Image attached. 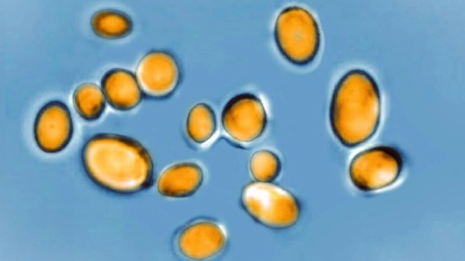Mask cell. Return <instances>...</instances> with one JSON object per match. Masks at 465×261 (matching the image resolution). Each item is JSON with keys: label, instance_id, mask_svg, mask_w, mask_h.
Segmentation results:
<instances>
[{"label": "cell", "instance_id": "cell-1", "mask_svg": "<svg viewBox=\"0 0 465 261\" xmlns=\"http://www.w3.org/2000/svg\"><path fill=\"white\" fill-rule=\"evenodd\" d=\"M89 176L98 185L114 191L142 188L152 172L151 158L137 141L124 136L101 134L91 137L82 151Z\"/></svg>", "mask_w": 465, "mask_h": 261}, {"label": "cell", "instance_id": "cell-2", "mask_svg": "<svg viewBox=\"0 0 465 261\" xmlns=\"http://www.w3.org/2000/svg\"><path fill=\"white\" fill-rule=\"evenodd\" d=\"M380 120V98L373 78L358 70L344 75L334 89L329 108L337 140L348 148L361 145L375 134Z\"/></svg>", "mask_w": 465, "mask_h": 261}, {"label": "cell", "instance_id": "cell-3", "mask_svg": "<svg viewBox=\"0 0 465 261\" xmlns=\"http://www.w3.org/2000/svg\"><path fill=\"white\" fill-rule=\"evenodd\" d=\"M274 36L280 53L296 66H304L312 63L320 49L318 24L313 15L301 7H288L279 13Z\"/></svg>", "mask_w": 465, "mask_h": 261}, {"label": "cell", "instance_id": "cell-4", "mask_svg": "<svg viewBox=\"0 0 465 261\" xmlns=\"http://www.w3.org/2000/svg\"><path fill=\"white\" fill-rule=\"evenodd\" d=\"M241 202L255 221L268 228L285 229L296 222L299 206L293 195L271 182L253 181L241 194Z\"/></svg>", "mask_w": 465, "mask_h": 261}, {"label": "cell", "instance_id": "cell-5", "mask_svg": "<svg viewBox=\"0 0 465 261\" xmlns=\"http://www.w3.org/2000/svg\"><path fill=\"white\" fill-rule=\"evenodd\" d=\"M403 167L401 154L387 146L368 148L356 154L349 168L351 181L358 189L374 191L395 183Z\"/></svg>", "mask_w": 465, "mask_h": 261}, {"label": "cell", "instance_id": "cell-6", "mask_svg": "<svg viewBox=\"0 0 465 261\" xmlns=\"http://www.w3.org/2000/svg\"><path fill=\"white\" fill-rule=\"evenodd\" d=\"M221 123L227 135L235 141L250 143L264 133L267 115L261 100L250 93L238 94L225 105Z\"/></svg>", "mask_w": 465, "mask_h": 261}, {"label": "cell", "instance_id": "cell-7", "mask_svg": "<svg viewBox=\"0 0 465 261\" xmlns=\"http://www.w3.org/2000/svg\"><path fill=\"white\" fill-rule=\"evenodd\" d=\"M143 94L152 98L161 99L172 94L181 80L179 64L168 52L151 51L139 61L135 72Z\"/></svg>", "mask_w": 465, "mask_h": 261}, {"label": "cell", "instance_id": "cell-8", "mask_svg": "<svg viewBox=\"0 0 465 261\" xmlns=\"http://www.w3.org/2000/svg\"><path fill=\"white\" fill-rule=\"evenodd\" d=\"M73 124L68 106L58 100L50 101L38 111L34 124V135L39 148L47 153H56L70 141Z\"/></svg>", "mask_w": 465, "mask_h": 261}, {"label": "cell", "instance_id": "cell-9", "mask_svg": "<svg viewBox=\"0 0 465 261\" xmlns=\"http://www.w3.org/2000/svg\"><path fill=\"white\" fill-rule=\"evenodd\" d=\"M227 235L223 227L211 221H201L186 227L178 240L181 253L194 260H205L218 255L224 249Z\"/></svg>", "mask_w": 465, "mask_h": 261}, {"label": "cell", "instance_id": "cell-10", "mask_svg": "<svg viewBox=\"0 0 465 261\" xmlns=\"http://www.w3.org/2000/svg\"><path fill=\"white\" fill-rule=\"evenodd\" d=\"M101 88L106 102L114 109L121 111L137 107L143 94L135 75L121 68L107 71L101 79Z\"/></svg>", "mask_w": 465, "mask_h": 261}, {"label": "cell", "instance_id": "cell-11", "mask_svg": "<svg viewBox=\"0 0 465 261\" xmlns=\"http://www.w3.org/2000/svg\"><path fill=\"white\" fill-rule=\"evenodd\" d=\"M203 180V171L199 165L192 162L181 163L168 168L161 174L158 189L167 196L186 197L194 194Z\"/></svg>", "mask_w": 465, "mask_h": 261}, {"label": "cell", "instance_id": "cell-12", "mask_svg": "<svg viewBox=\"0 0 465 261\" xmlns=\"http://www.w3.org/2000/svg\"><path fill=\"white\" fill-rule=\"evenodd\" d=\"M90 26L97 36L114 40L123 38L130 35L133 29V22L130 16L122 11L104 9L92 15Z\"/></svg>", "mask_w": 465, "mask_h": 261}, {"label": "cell", "instance_id": "cell-13", "mask_svg": "<svg viewBox=\"0 0 465 261\" xmlns=\"http://www.w3.org/2000/svg\"><path fill=\"white\" fill-rule=\"evenodd\" d=\"M217 127L213 109L204 103H199L189 110L186 123L188 136L194 142L203 144L215 134Z\"/></svg>", "mask_w": 465, "mask_h": 261}, {"label": "cell", "instance_id": "cell-14", "mask_svg": "<svg viewBox=\"0 0 465 261\" xmlns=\"http://www.w3.org/2000/svg\"><path fill=\"white\" fill-rule=\"evenodd\" d=\"M106 100L101 88L91 82L79 85L73 94V103L78 114L86 121H94L102 114Z\"/></svg>", "mask_w": 465, "mask_h": 261}, {"label": "cell", "instance_id": "cell-15", "mask_svg": "<svg viewBox=\"0 0 465 261\" xmlns=\"http://www.w3.org/2000/svg\"><path fill=\"white\" fill-rule=\"evenodd\" d=\"M249 170L256 181L271 182L279 175L281 162L273 152L260 150L252 155L249 161Z\"/></svg>", "mask_w": 465, "mask_h": 261}]
</instances>
